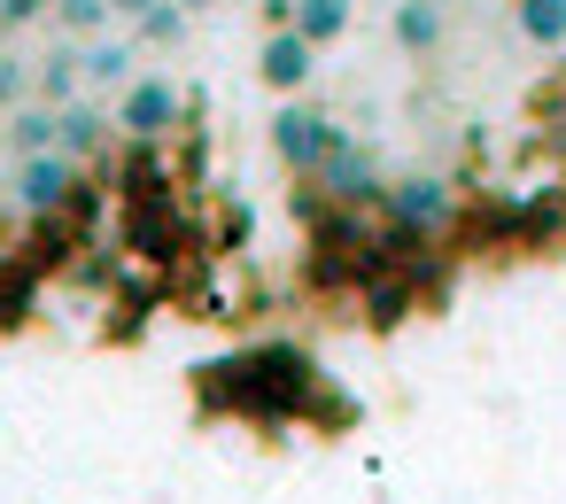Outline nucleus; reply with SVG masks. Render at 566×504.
Listing matches in <instances>:
<instances>
[{
	"label": "nucleus",
	"mask_w": 566,
	"mask_h": 504,
	"mask_svg": "<svg viewBox=\"0 0 566 504\" xmlns=\"http://www.w3.org/2000/svg\"><path fill=\"white\" fill-rule=\"evenodd\" d=\"M109 9H117V17L133 24V17H148V9H156V0H109Z\"/></svg>",
	"instance_id": "5701e85b"
},
{
	"label": "nucleus",
	"mask_w": 566,
	"mask_h": 504,
	"mask_svg": "<svg viewBox=\"0 0 566 504\" xmlns=\"http://www.w3.org/2000/svg\"><path fill=\"white\" fill-rule=\"evenodd\" d=\"M179 109H187V102H179V86H171V78H156V71H148V78H133V86H125V102H117V133H125V148H133V140H148V148H156V140L179 125Z\"/></svg>",
	"instance_id": "423d86ee"
},
{
	"label": "nucleus",
	"mask_w": 566,
	"mask_h": 504,
	"mask_svg": "<svg viewBox=\"0 0 566 504\" xmlns=\"http://www.w3.org/2000/svg\"><path fill=\"white\" fill-rule=\"evenodd\" d=\"M318 195L342 202V210H373V218H380V210H388V171H380V156H373L365 140L342 133L334 156L318 164Z\"/></svg>",
	"instance_id": "7ed1b4c3"
},
{
	"label": "nucleus",
	"mask_w": 566,
	"mask_h": 504,
	"mask_svg": "<svg viewBox=\"0 0 566 504\" xmlns=\"http://www.w3.org/2000/svg\"><path fill=\"white\" fill-rule=\"evenodd\" d=\"M295 9H303V0H256V17H264V32H287V24H295Z\"/></svg>",
	"instance_id": "4be33fe9"
},
{
	"label": "nucleus",
	"mask_w": 566,
	"mask_h": 504,
	"mask_svg": "<svg viewBox=\"0 0 566 504\" xmlns=\"http://www.w3.org/2000/svg\"><path fill=\"white\" fill-rule=\"evenodd\" d=\"M388 9H396V0H388Z\"/></svg>",
	"instance_id": "bb28decb"
},
{
	"label": "nucleus",
	"mask_w": 566,
	"mask_h": 504,
	"mask_svg": "<svg viewBox=\"0 0 566 504\" xmlns=\"http://www.w3.org/2000/svg\"><path fill=\"white\" fill-rule=\"evenodd\" d=\"M133 40L140 48H179L187 40V9H179V0H156L148 17H133Z\"/></svg>",
	"instance_id": "a211bd4d"
},
{
	"label": "nucleus",
	"mask_w": 566,
	"mask_h": 504,
	"mask_svg": "<svg viewBox=\"0 0 566 504\" xmlns=\"http://www.w3.org/2000/svg\"><path fill=\"white\" fill-rule=\"evenodd\" d=\"M388 32H396V48H403L411 63H434L442 40H450V9H442V0H396V9H388Z\"/></svg>",
	"instance_id": "9d476101"
},
{
	"label": "nucleus",
	"mask_w": 566,
	"mask_h": 504,
	"mask_svg": "<svg viewBox=\"0 0 566 504\" xmlns=\"http://www.w3.org/2000/svg\"><path fill=\"white\" fill-rule=\"evenodd\" d=\"M109 133H117V117H102L94 102H71V109H63V148H71L78 164H86V156H102V140H109Z\"/></svg>",
	"instance_id": "dca6fc26"
},
{
	"label": "nucleus",
	"mask_w": 566,
	"mask_h": 504,
	"mask_svg": "<svg viewBox=\"0 0 566 504\" xmlns=\"http://www.w3.org/2000/svg\"><path fill=\"white\" fill-rule=\"evenodd\" d=\"M442 9H458V0H442Z\"/></svg>",
	"instance_id": "393cba45"
},
{
	"label": "nucleus",
	"mask_w": 566,
	"mask_h": 504,
	"mask_svg": "<svg viewBox=\"0 0 566 504\" xmlns=\"http://www.w3.org/2000/svg\"><path fill=\"white\" fill-rule=\"evenodd\" d=\"M179 9H187V17H202V9H218V0H179Z\"/></svg>",
	"instance_id": "b1692460"
},
{
	"label": "nucleus",
	"mask_w": 566,
	"mask_h": 504,
	"mask_svg": "<svg viewBox=\"0 0 566 504\" xmlns=\"http://www.w3.org/2000/svg\"><path fill=\"white\" fill-rule=\"evenodd\" d=\"M349 17H357V0H303V9H295V32H303L311 48H334V40L349 32Z\"/></svg>",
	"instance_id": "f3484780"
},
{
	"label": "nucleus",
	"mask_w": 566,
	"mask_h": 504,
	"mask_svg": "<svg viewBox=\"0 0 566 504\" xmlns=\"http://www.w3.org/2000/svg\"><path fill=\"white\" fill-rule=\"evenodd\" d=\"M133 63H140V40H94L86 48V86H133Z\"/></svg>",
	"instance_id": "2eb2a0df"
},
{
	"label": "nucleus",
	"mask_w": 566,
	"mask_h": 504,
	"mask_svg": "<svg viewBox=\"0 0 566 504\" xmlns=\"http://www.w3.org/2000/svg\"><path fill=\"white\" fill-rule=\"evenodd\" d=\"M40 264L24 256V249H0V334H17L24 318H32V303H40Z\"/></svg>",
	"instance_id": "9b49d317"
},
{
	"label": "nucleus",
	"mask_w": 566,
	"mask_h": 504,
	"mask_svg": "<svg viewBox=\"0 0 566 504\" xmlns=\"http://www.w3.org/2000/svg\"><path fill=\"white\" fill-rule=\"evenodd\" d=\"M388 218H403L419 233H450L458 225V187L442 171H403V179H388Z\"/></svg>",
	"instance_id": "39448f33"
},
{
	"label": "nucleus",
	"mask_w": 566,
	"mask_h": 504,
	"mask_svg": "<svg viewBox=\"0 0 566 504\" xmlns=\"http://www.w3.org/2000/svg\"><path fill=\"white\" fill-rule=\"evenodd\" d=\"M311 71H318V48L287 24V32H264V55H256V78L272 86V94H303L311 86Z\"/></svg>",
	"instance_id": "6e6552de"
},
{
	"label": "nucleus",
	"mask_w": 566,
	"mask_h": 504,
	"mask_svg": "<svg viewBox=\"0 0 566 504\" xmlns=\"http://www.w3.org/2000/svg\"><path fill=\"white\" fill-rule=\"evenodd\" d=\"M78 156L71 148H40V156H17V210L24 218H55V210H71V195H78Z\"/></svg>",
	"instance_id": "20e7f679"
},
{
	"label": "nucleus",
	"mask_w": 566,
	"mask_h": 504,
	"mask_svg": "<svg viewBox=\"0 0 566 504\" xmlns=\"http://www.w3.org/2000/svg\"><path fill=\"white\" fill-rule=\"evenodd\" d=\"M512 24L535 55H566V0H512Z\"/></svg>",
	"instance_id": "ddd939ff"
},
{
	"label": "nucleus",
	"mask_w": 566,
	"mask_h": 504,
	"mask_svg": "<svg viewBox=\"0 0 566 504\" xmlns=\"http://www.w3.org/2000/svg\"><path fill=\"white\" fill-rule=\"evenodd\" d=\"M109 0H55V24H63V40H102L109 32Z\"/></svg>",
	"instance_id": "6ab92c4d"
},
{
	"label": "nucleus",
	"mask_w": 566,
	"mask_h": 504,
	"mask_svg": "<svg viewBox=\"0 0 566 504\" xmlns=\"http://www.w3.org/2000/svg\"><path fill=\"white\" fill-rule=\"evenodd\" d=\"M334 140H342V125H334L318 102H295V94H287V109L272 117V156H280L287 179H318V164L334 156Z\"/></svg>",
	"instance_id": "f03ea898"
},
{
	"label": "nucleus",
	"mask_w": 566,
	"mask_h": 504,
	"mask_svg": "<svg viewBox=\"0 0 566 504\" xmlns=\"http://www.w3.org/2000/svg\"><path fill=\"white\" fill-rule=\"evenodd\" d=\"M32 94V63L24 55H0V109H17Z\"/></svg>",
	"instance_id": "aec40b11"
},
{
	"label": "nucleus",
	"mask_w": 566,
	"mask_h": 504,
	"mask_svg": "<svg viewBox=\"0 0 566 504\" xmlns=\"http://www.w3.org/2000/svg\"><path fill=\"white\" fill-rule=\"evenodd\" d=\"M318 396V365L295 349V342H264V349H241V357H218L195 372V403L210 419H249V427H287L303 419Z\"/></svg>",
	"instance_id": "f257e3e1"
},
{
	"label": "nucleus",
	"mask_w": 566,
	"mask_h": 504,
	"mask_svg": "<svg viewBox=\"0 0 566 504\" xmlns=\"http://www.w3.org/2000/svg\"><path fill=\"white\" fill-rule=\"evenodd\" d=\"M558 195H566V179H558Z\"/></svg>",
	"instance_id": "a878e982"
},
{
	"label": "nucleus",
	"mask_w": 566,
	"mask_h": 504,
	"mask_svg": "<svg viewBox=\"0 0 566 504\" xmlns=\"http://www.w3.org/2000/svg\"><path fill=\"white\" fill-rule=\"evenodd\" d=\"M9 148H17V156L63 148V109H55V102H17V109H9Z\"/></svg>",
	"instance_id": "f8f14e48"
},
{
	"label": "nucleus",
	"mask_w": 566,
	"mask_h": 504,
	"mask_svg": "<svg viewBox=\"0 0 566 504\" xmlns=\"http://www.w3.org/2000/svg\"><path fill=\"white\" fill-rule=\"evenodd\" d=\"M78 86H86V55H78V48H55V55H40V71H32V94H40V102L71 109V102H78Z\"/></svg>",
	"instance_id": "4468645a"
},
{
	"label": "nucleus",
	"mask_w": 566,
	"mask_h": 504,
	"mask_svg": "<svg viewBox=\"0 0 566 504\" xmlns=\"http://www.w3.org/2000/svg\"><path fill=\"white\" fill-rule=\"evenodd\" d=\"M125 249H140L148 264H171L187 249V225L171 210V195H148V202H125Z\"/></svg>",
	"instance_id": "0eeeda50"
},
{
	"label": "nucleus",
	"mask_w": 566,
	"mask_h": 504,
	"mask_svg": "<svg viewBox=\"0 0 566 504\" xmlns=\"http://www.w3.org/2000/svg\"><path fill=\"white\" fill-rule=\"evenodd\" d=\"M411 311H419V280H411V272H373V280H357V318H365L373 334H396Z\"/></svg>",
	"instance_id": "1a4fd4ad"
},
{
	"label": "nucleus",
	"mask_w": 566,
	"mask_h": 504,
	"mask_svg": "<svg viewBox=\"0 0 566 504\" xmlns=\"http://www.w3.org/2000/svg\"><path fill=\"white\" fill-rule=\"evenodd\" d=\"M40 17H55V0H0V32H24Z\"/></svg>",
	"instance_id": "412c9836"
}]
</instances>
